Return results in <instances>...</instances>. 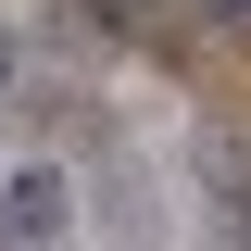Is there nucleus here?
Instances as JSON below:
<instances>
[{"label":"nucleus","mask_w":251,"mask_h":251,"mask_svg":"<svg viewBox=\"0 0 251 251\" xmlns=\"http://www.w3.org/2000/svg\"><path fill=\"white\" fill-rule=\"evenodd\" d=\"M63 226H75V201H63V176H50V163L0 188V239H63Z\"/></svg>","instance_id":"f257e3e1"},{"label":"nucleus","mask_w":251,"mask_h":251,"mask_svg":"<svg viewBox=\"0 0 251 251\" xmlns=\"http://www.w3.org/2000/svg\"><path fill=\"white\" fill-rule=\"evenodd\" d=\"M214 25H251V0H214Z\"/></svg>","instance_id":"f03ea898"},{"label":"nucleus","mask_w":251,"mask_h":251,"mask_svg":"<svg viewBox=\"0 0 251 251\" xmlns=\"http://www.w3.org/2000/svg\"><path fill=\"white\" fill-rule=\"evenodd\" d=\"M0 75H13V50H0Z\"/></svg>","instance_id":"7ed1b4c3"}]
</instances>
